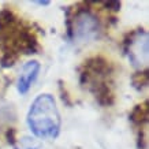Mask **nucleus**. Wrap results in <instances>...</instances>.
I'll return each mask as SVG.
<instances>
[{
    "instance_id": "4",
    "label": "nucleus",
    "mask_w": 149,
    "mask_h": 149,
    "mask_svg": "<svg viewBox=\"0 0 149 149\" xmlns=\"http://www.w3.org/2000/svg\"><path fill=\"white\" fill-rule=\"evenodd\" d=\"M129 56L134 64H145L148 62V36L146 33H137L134 38H131L129 47Z\"/></svg>"
},
{
    "instance_id": "2",
    "label": "nucleus",
    "mask_w": 149,
    "mask_h": 149,
    "mask_svg": "<svg viewBox=\"0 0 149 149\" xmlns=\"http://www.w3.org/2000/svg\"><path fill=\"white\" fill-rule=\"evenodd\" d=\"M99 33V21L95 15L88 11H79L72 21V34L78 41H88L97 37Z\"/></svg>"
},
{
    "instance_id": "1",
    "label": "nucleus",
    "mask_w": 149,
    "mask_h": 149,
    "mask_svg": "<svg viewBox=\"0 0 149 149\" xmlns=\"http://www.w3.org/2000/svg\"><path fill=\"white\" fill-rule=\"evenodd\" d=\"M27 125L38 138L54 140L59 136L62 120L56 101L52 96L44 93L34 99L27 112Z\"/></svg>"
},
{
    "instance_id": "3",
    "label": "nucleus",
    "mask_w": 149,
    "mask_h": 149,
    "mask_svg": "<svg viewBox=\"0 0 149 149\" xmlns=\"http://www.w3.org/2000/svg\"><path fill=\"white\" fill-rule=\"evenodd\" d=\"M38 72H40V63L37 60H30L23 66L17 82V89L21 95H26L29 92V89L38 77Z\"/></svg>"
}]
</instances>
